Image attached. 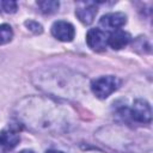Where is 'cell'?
<instances>
[{"label": "cell", "mask_w": 153, "mask_h": 153, "mask_svg": "<svg viewBox=\"0 0 153 153\" xmlns=\"http://www.w3.org/2000/svg\"><path fill=\"white\" fill-rule=\"evenodd\" d=\"M120 86V80L114 75H105L94 79L91 82V90L96 97L99 99L108 98L112 92H115Z\"/></svg>", "instance_id": "cell-1"}, {"label": "cell", "mask_w": 153, "mask_h": 153, "mask_svg": "<svg viewBox=\"0 0 153 153\" xmlns=\"http://www.w3.org/2000/svg\"><path fill=\"white\" fill-rule=\"evenodd\" d=\"M19 129L14 126L7 127L0 131V152L6 153L19 143Z\"/></svg>", "instance_id": "cell-2"}, {"label": "cell", "mask_w": 153, "mask_h": 153, "mask_svg": "<svg viewBox=\"0 0 153 153\" xmlns=\"http://www.w3.org/2000/svg\"><path fill=\"white\" fill-rule=\"evenodd\" d=\"M130 117L139 123H149L152 120L151 105L143 99H136L130 109Z\"/></svg>", "instance_id": "cell-3"}, {"label": "cell", "mask_w": 153, "mask_h": 153, "mask_svg": "<svg viewBox=\"0 0 153 153\" xmlns=\"http://www.w3.org/2000/svg\"><path fill=\"white\" fill-rule=\"evenodd\" d=\"M87 45L94 51H103L108 45V36L98 27L90 29L86 35Z\"/></svg>", "instance_id": "cell-4"}, {"label": "cell", "mask_w": 153, "mask_h": 153, "mask_svg": "<svg viewBox=\"0 0 153 153\" xmlns=\"http://www.w3.org/2000/svg\"><path fill=\"white\" fill-rule=\"evenodd\" d=\"M51 33L55 38L62 42H71L74 38L75 30L74 26L65 20H57L51 26Z\"/></svg>", "instance_id": "cell-5"}, {"label": "cell", "mask_w": 153, "mask_h": 153, "mask_svg": "<svg viewBox=\"0 0 153 153\" xmlns=\"http://www.w3.org/2000/svg\"><path fill=\"white\" fill-rule=\"evenodd\" d=\"M75 14L82 24L88 25L94 20V17L97 14V6L94 2H90V1L78 2Z\"/></svg>", "instance_id": "cell-6"}, {"label": "cell", "mask_w": 153, "mask_h": 153, "mask_svg": "<svg viewBox=\"0 0 153 153\" xmlns=\"http://www.w3.org/2000/svg\"><path fill=\"white\" fill-rule=\"evenodd\" d=\"M126 22H127V17L124 13L112 12V13L104 14L99 20V25L105 30H116L123 26Z\"/></svg>", "instance_id": "cell-7"}, {"label": "cell", "mask_w": 153, "mask_h": 153, "mask_svg": "<svg viewBox=\"0 0 153 153\" xmlns=\"http://www.w3.org/2000/svg\"><path fill=\"white\" fill-rule=\"evenodd\" d=\"M130 41V35L123 30H115L109 37H108V44L112 49H122L124 48Z\"/></svg>", "instance_id": "cell-8"}, {"label": "cell", "mask_w": 153, "mask_h": 153, "mask_svg": "<svg viewBox=\"0 0 153 153\" xmlns=\"http://www.w3.org/2000/svg\"><path fill=\"white\" fill-rule=\"evenodd\" d=\"M59 1L55 0H44V1H37V6L41 8V12L45 14L55 13L59 10Z\"/></svg>", "instance_id": "cell-9"}, {"label": "cell", "mask_w": 153, "mask_h": 153, "mask_svg": "<svg viewBox=\"0 0 153 153\" xmlns=\"http://www.w3.org/2000/svg\"><path fill=\"white\" fill-rule=\"evenodd\" d=\"M13 37L12 27L8 24H1L0 25V45L8 43Z\"/></svg>", "instance_id": "cell-10"}, {"label": "cell", "mask_w": 153, "mask_h": 153, "mask_svg": "<svg viewBox=\"0 0 153 153\" xmlns=\"http://www.w3.org/2000/svg\"><path fill=\"white\" fill-rule=\"evenodd\" d=\"M0 6L4 12L6 13H14L18 10V5L16 1H1Z\"/></svg>", "instance_id": "cell-11"}, {"label": "cell", "mask_w": 153, "mask_h": 153, "mask_svg": "<svg viewBox=\"0 0 153 153\" xmlns=\"http://www.w3.org/2000/svg\"><path fill=\"white\" fill-rule=\"evenodd\" d=\"M25 26H26L30 31H32L33 33H42V31H43L42 25H41L39 23L35 22V20H26V22H25Z\"/></svg>", "instance_id": "cell-12"}, {"label": "cell", "mask_w": 153, "mask_h": 153, "mask_svg": "<svg viewBox=\"0 0 153 153\" xmlns=\"http://www.w3.org/2000/svg\"><path fill=\"white\" fill-rule=\"evenodd\" d=\"M45 153H63L61 151H54V149H50V151H47Z\"/></svg>", "instance_id": "cell-13"}, {"label": "cell", "mask_w": 153, "mask_h": 153, "mask_svg": "<svg viewBox=\"0 0 153 153\" xmlns=\"http://www.w3.org/2000/svg\"><path fill=\"white\" fill-rule=\"evenodd\" d=\"M19 153H35V152L33 151H30V149H24V151H22Z\"/></svg>", "instance_id": "cell-14"}]
</instances>
